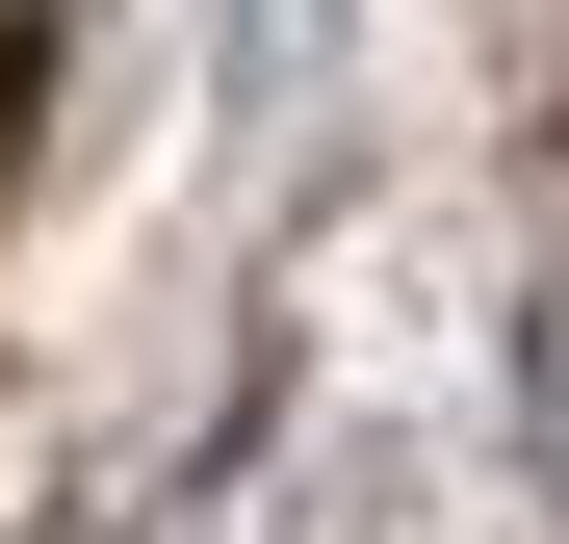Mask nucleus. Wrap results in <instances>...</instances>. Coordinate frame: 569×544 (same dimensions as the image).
Instances as JSON below:
<instances>
[{
    "label": "nucleus",
    "instance_id": "1",
    "mask_svg": "<svg viewBox=\"0 0 569 544\" xmlns=\"http://www.w3.org/2000/svg\"><path fill=\"white\" fill-rule=\"evenodd\" d=\"M52 52H78V0H0V181H27V105H52Z\"/></svg>",
    "mask_w": 569,
    "mask_h": 544
}]
</instances>
